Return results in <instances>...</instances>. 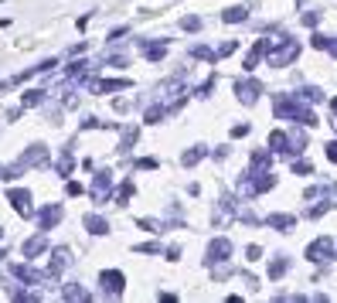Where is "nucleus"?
I'll list each match as a JSON object with an SVG mask.
<instances>
[{
	"label": "nucleus",
	"mask_w": 337,
	"mask_h": 303,
	"mask_svg": "<svg viewBox=\"0 0 337 303\" xmlns=\"http://www.w3.org/2000/svg\"><path fill=\"white\" fill-rule=\"evenodd\" d=\"M65 300H89V293L78 290V283H72V286H65Z\"/></svg>",
	"instance_id": "16"
},
{
	"label": "nucleus",
	"mask_w": 337,
	"mask_h": 303,
	"mask_svg": "<svg viewBox=\"0 0 337 303\" xmlns=\"http://www.w3.org/2000/svg\"><path fill=\"white\" fill-rule=\"evenodd\" d=\"M68 194H82V184H75V181H68V187H65Z\"/></svg>",
	"instance_id": "27"
},
{
	"label": "nucleus",
	"mask_w": 337,
	"mask_h": 303,
	"mask_svg": "<svg viewBox=\"0 0 337 303\" xmlns=\"http://www.w3.org/2000/svg\"><path fill=\"white\" fill-rule=\"evenodd\" d=\"M99 283H102V286H106V293H113V297H120V293H123V273H113V269H109V273H102V276H99Z\"/></svg>",
	"instance_id": "6"
},
{
	"label": "nucleus",
	"mask_w": 337,
	"mask_h": 303,
	"mask_svg": "<svg viewBox=\"0 0 337 303\" xmlns=\"http://www.w3.org/2000/svg\"><path fill=\"white\" fill-rule=\"evenodd\" d=\"M58 222H62V208H58V205H51V208H41V211H38V225L45 228V232H48V228H55Z\"/></svg>",
	"instance_id": "4"
},
{
	"label": "nucleus",
	"mask_w": 337,
	"mask_h": 303,
	"mask_svg": "<svg viewBox=\"0 0 337 303\" xmlns=\"http://www.w3.org/2000/svg\"><path fill=\"white\" fill-rule=\"evenodd\" d=\"M228 252H232V245H228L225 238H215V242L208 245V262H221Z\"/></svg>",
	"instance_id": "9"
},
{
	"label": "nucleus",
	"mask_w": 337,
	"mask_h": 303,
	"mask_svg": "<svg viewBox=\"0 0 337 303\" xmlns=\"http://www.w3.org/2000/svg\"><path fill=\"white\" fill-rule=\"evenodd\" d=\"M307 256H310L313 262H324V259H331V238H324V242H313V245L307 249Z\"/></svg>",
	"instance_id": "11"
},
{
	"label": "nucleus",
	"mask_w": 337,
	"mask_h": 303,
	"mask_svg": "<svg viewBox=\"0 0 337 303\" xmlns=\"http://www.w3.org/2000/svg\"><path fill=\"white\" fill-rule=\"evenodd\" d=\"M45 249H48V238H45V235H34V238L24 242V259H34V256L45 252Z\"/></svg>",
	"instance_id": "10"
},
{
	"label": "nucleus",
	"mask_w": 337,
	"mask_h": 303,
	"mask_svg": "<svg viewBox=\"0 0 337 303\" xmlns=\"http://www.w3.org/2000/svg\"><path fill=\"white\" fill-rule=\"evenodd\" d=\"M96 89L99 92H113V89H126V82L120 78V82H96Z\"/></svg>",
	"instance_id": "18"
},
{
	"label": "nucleus",
	"mask_w": 337,
	"mask_h": 303,
	"mask_svg": "<svg viewBox=\"0 0 337 303\" xmlns=\"http://www.w3.org/2000/svg\"><path fill=\"white\" fill-rule=\"evenodd\" d=\"M181 27H184V31H198V27H201V21H198V17H184V21H181Z\"/></svg>",
	"instance_id": "22"
},
{
	"label": "nucleus",
	"mask_w": 337,
	"mask_h": 303,
	"mask_svg": "<svg viewBox=\"0 0 337 303\" xmlns=\"http://www.w3.org/2000/svg\"><path fill=\"white\" fill-rule=\"evenodd\" d=\"M293 170H296V174H310V163H307V160H300V163H296Z\"/></svg>",
	"instance_id": "26"
},
{
	"label": "nucleus",
	"mask_w": 337,
	"mask_h": 303,
	"mask_svg": "<svg viewBox=\"0 0 337 303\" xmlns=\"http://www.w3.org/2000/svg\"><path fill=\"white\" fill-rule=\"evenodd\" d=\"M164 55V45H146V58H160Z\"/></svg>",
	"instance_id": "23"
},
{
	"label": "nucleus",
	"mask_w": 337,
	"mask_h": 303,
	"mask_svg": "<svg viewBox=\"0 0 337 303\" xmlns=\"http://www.w3.org/2000/svg\"><path fill=\"white\" fill-rule=\"evenodd\" d=\"M296 51H300V48H296L293 41H286V45H283L279 51H272V55H269V65H276V69H283V65H286L289 58H296Z\"/></svg>",
	"instance_id": "3"
},
{
	"label": "nucleus",
	"mask_w": 337,
	"mask_h": 303,
	"mask_svg": "<svg viewBox=\"0 0 337 303\" xmlns=\"http://www.w3.org/2000/svg\"><path fill=\"white\" fill-rule=\"evenodd\" d=\"M10 273H14V276H17V280H21L24 286H38L41 280H48L45 273H34L31 266H10Z\"/></svg>",
	"instance_id": "2"
},
{
	"label": "nucleus",
	"mask_w": 337,
	"mask_h": 303,
	"mask_svg": "<svg viewBox=\"0 0 337 303\" xmlns=\"http://www.w3.org/2000/svg\"><path fill=\"white\" fill-rule=\"evenodd\" d=\"M65 266H68V249H55V252H51V266H48V273H45V276H48V280H55Z\"/></svg>",
	"instance_id": "7"
},
{
	"label": "nucleus",
	"mask_w": 337,
	"mask_h": 303,
	"mask_svg": "<svg viewBox=\"0 0 337 303\" xmlns=\"http://www.w3.org/2000/svg\"><path fill=\"white\" fill-rule=\"evenodd\" d=\"M164 113H167V109H160V106H157V109H146V123H160Z\"/></svg>",
	"instance_id": "20"
},
{
	"label": "nucleus",
	"mask_w": 337,
	"mask_h": 303,
	"mask_svg": "<svg viewBox=\"0 0 337 303\" xmlns=\"http://www.w3.org/2000/svg\"><path fill=\"white\" fill-rule=\"evenodd\" d=\"M85 228H89L92 235H106V232H109L106 218H99V215H85Z\"/></svg>",
	"instance_id": "12"
},
{
	"label": "nucleus",
	"mask_w": 337,
	"mask_h": 303,
	"mask_svg": "<svg viewBox=\"0 0 337 303\" xmlns=\"http://www.w3.org/2000/svg\"><path fill=\"white\" fill-rule=\"evenodd\" d=\"M201 157H204V147H194L191 153H184V157H181V163H184V167H194Z\"/></svg>",
	"instance_id": "14"
},
{
	"label": "nucleus",
	"mask_w": 337,
	"mask_h": 303,
	"mask_svg": "<svg viewBox=\"0 0 337 303\" xmlns=\"http://www.w3.org/2000/svg\"><path fill=\"white\" fill-rule=\"evenodd\" d=\"M266 222H269L272 228H293V218H289V215H269Z\"/></svg>",
	"instance_id": "15"
},
{
	"label": "nucleus",
	"mask_w": 337,
	"mask_h": 303,
	"mask_svg": "<svg viewBox=\"0 0 337 303\" xmlns=\"http://www.w3.org/2000/svg\"><path fill=\"white\" fill-rule=\"evenodd\" d=\"M272 150L286 153V137H283V133H272Z\"/></svg>",
	"instance_id": "21"
},
{
	"label": "nucleus",
	"mask_w": 337,
	"mask_h": 303,
	"mask_svg": "<svg viewBox=\"0 0 337 303\" xmlns=\"http://www.w3.org/2000/svg\"><path fill=\"white\" fill-rule=\"evenodd\" d=\"M0 181H3V167H0Z\"/></svg>",
	"instance_id": "29"
},
{
	"label": "nucleus",
	"mask_w": 337,
	"mask_h": 303,
	"mask_svg": "<svg viewBox=\"0 0 337 303\" xmlns=\"http://www.w3.org/2000/svg\"><path fill=\"white\" fill-rule=\"evenodd\" d=\"M58 170H62V174H68V170H72V153H65V157L58 160Z\"/></svg>",
	"instance_id": "25"
},
{
	"label": "nucleus",
	"mask_w": 337,
	"mask_h": 303,
	"mask_svg": "<svg viewBox=\"0 0 337 303\" xmlns=\"http://www.w3.org/2000/svg\"><path fill=\"white\" fill-rule=\"evenodd\" d=\"M235 95H239L242 102H256V95H259V82H252V78L235 82Z\"/></svg>",
	"instance_id": "5"
},
{
	"label": "nucleus",
	"mask_w": 337,
	"mask_h": 303,
	"mask_svg": "<svg viewBox=\"0 0 337 303\" xmlns=\"http://www.w3.org/2000/svg\"><path fill=\"white\" fill-rule=\"evenodd\" d=\"M45 89H31V92H24V99H21V109H27V106H38V102H45Z\"/></svg>",
	"instance_id": "13"
},
{
	"label": "nucleus",
	"mask_w": 337,
	"mask_h": 303,
	"mask_svg": "<svg viewBox=\"0 0 337 303\" xmlns=\"http://www.w3.org/2000/svg\"><path fill=\"white\" fill-rule=\"evenodd\" d=\"M7 201H10V208L21 215V218H31L34 211H31V191L27 187H10L7 191Z\"/></svg>",
	"instance_id": "1"
},
{
	"label": "nucleus",
	"mask_w": 337,
	"mask_h": 303,
	"mask_svg": "<svg viewBox=\"0 0 337 303\" xmlns=\"http://www.w3.org/2000/svg\"><path fill=\"white\" fill-rule=\"evenodd\" d=\"M327 157H331V160L337 163V143H331V147H327Z\"/></svg>",
	"instance_id": "28"
},
{
	"label": "nucleus",
	"mask_w": 337,
	"mask_h": 303,
	"mask_svg": "<svg viewBox=\"0 0 337 303\" xmlns=\"http://www.w3.org/2000/svg\"><path fill=\"white\" fill-rule=\"evenodd\" d=\"M130 194H133V184H130V181H126V184H123V187H120V194H116V201H126V198H130Z\"/></svg>",
	"instance_id": "24"
},
{
	"label": "nucleus",
	"mask_w": 337,
	"mask_h": 303,
	"mask_svg": "<svg viewBox=\"0 0 337 303\" xmlns=\"http://www.w3.org/2000/svg\"><path fill=\"white\" fill-rule=\"evenodd\" d=\"M0 235H3V228H0Z\"/></svg>",
	"instance_id": "30"
},
{
	"label": "nucleus",
	"mask_w": 337,
	"mask_h": 303,
	"mask_svg": "<svg viewBox=\"0 0 337 303\" xmlns=\"http://www.w3.org/2000/svg\"><path fill=\"white\" fill-rule=\"evenodd\" d=\"M109 187H113V177L102 170V174H96V184H92V198L96 201H102V198H109Z\"/></svg>",
	"instance_id": "8"
},
{
	"label": "nucleus",
	"mask_w": 337,
	"mask_h": 303,
	"mask_svg": "<svg viewBox=\"0 0 337 303\" xmlns=\"http://www.w3.org/2000/svg\"><path fill=\"white\" fill-rule=\"evenodd\" d=\"M225 21H228V24L245 21V7H228V10H225Z\"/></svg>",
	"instance_id": "17"
},
{
	"label": "nucleus",
	"mask_w": 337,
	"mask_h": 303,
	"mask_svg": "<svg viewBox=\"0 0 337 303\" xmlns=\"http://www.w3.org/2000/svg\"><path fill=\"white\" fill-rule=\"evenodd\" d=\"M283 273H286V259H283V256H279V259H276V262H272L269 276H272V280H279V276H283Z\"/></svg>",
	"instance_id": "19"
}]
</instances>
